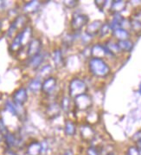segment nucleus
Masks as SVG:
<instances>
[{
    "mask_svg": "<svg viewBox=\"0 0 141 155\" xmlns=\"http://www.w3.org/2000/svg\"><path fill=\"white\" fill-rule=\"evenodd\" d=\"M88 69L92 75L97 78H105L110 74L111 68L104 59L91 57L88 61Z\"/></svg>",
    "mask_w": 141,
    "mask_h": 155,
    "instance_id": "f257e3e1",
    "label": "nucleus"
},
{
    "mask_svg": "<svg viewBox=\"0 0 141 155\" xmlns=\"http://www.w3.org/2000/svg\"><path fill=\"white\" fill-rule=\"evenodd\" d=\"M87 90H88V87H87V83L80 78L74 77L69 82L68 94H69V96L73 99L80 94H87Z\"/></svg>",
    "mask_w": 141,
    "mask_h": 155,
    "instance_id": "f03ea898",
    "label": "nucleus"
},
{
    "mask_svg": "<svg viewBox=\"0 0 141 155\" xmlns=\"http://www.w3.org/2000/svg\"><path fill=\"white\" fill-rule=\"evenodd\" d=\"M88 17L80 12H74L71 20V29L74 33H78L88 25Z\"/></svg>",
    "mask_w": 141,
    "mask_h": 155,
    "instance_id": "7ed1b4c3",
    "label": "nucleus"
},
{
    "mask_svg": "<svg viewBox=\"0 0 141 155\" xmlns=\"http://www.w3.org/2000/svg\"><path fill=\"white\" fill-rule=\"evenodd\" d=\"M74 107L79 111H87L91 108L93 105L92 97L88 94H83L74 99Z\"/></svg>",
    "mask_w": 141,
    "mask_h": 155,
    "instance_id": "20e7f679",
    "label": "nucleus"
},
{
    "mask_svg": "<svg viewBox=\"0 0 141 155\" xmlns=\"http://www.w3.org/2000/svg\"><path fill=\"white\" fill-rule=\"evenodd\" d=\"M80 134L84 140L91 141L95 137V131L89 124H83L80 127Z\"/></svg>",
    "mask_w": 141,
    "mask_h": 155,
    "instance_id": "39448f33",
    "label": "nucleus"
},
{
    "mask_svg": "<svg viewBox=\"0 0 141 155\" xmlns=\"http://www.w3.org/2000/svg\"><path fill=\"white\" fill-rule=\"evenodd\" d=\"M102 25H103V23L100 20H94L87 25L85 33L89 37H95V36L99 35V32H100V30Z\"/></svg>",
    "mask_w": 141,
    "mask_h": 155,
    "instance_id": "423d86ee",
    "label": "nucleus"
},
{
    "mask_svg": "<svg viewBox=\"0 0 141 155\" xmlns=\"http://www.w3.org/2000/svg\"><path fill=\"white\" fill-rule=\"evenodd\" d=\"M91 56L94 58L103 59V57L106 56H109V55L104 44L102 45V44H93L91 47Z\"/></svg>",
    "mask_w": 141,
    "mask_h": 155,
    "instance_id": "0eeeda50",
    "label": "nucleus"
},
{
    "mask_svg": "<svg viewBox=\"0 0 141 155\" xmlns=\"http://www.w3.org/2000/svg\"><path fill=\"white\" fill-rule=\"evenodd\" d=\"M112 34L113 37H115L118 41H124L128 40L130 37V32L127 30H125L123 28H118L112 31Z\"/></svg>",
    "mask_w": 141,
    "mask_h": 155,
    "instance_id": "6e6552de",
    "label": "nucleus"
},
{
    "mask_svg": "<svg viewBox=\"0 0 141 155\" xmlns=\"http://www.w3.org/2000/svg\"><path fill=\"white\" fill-rule=\"evenodd\" d=\"M126 7V3L122 0H117L112 2L110 7V11L113 14H120L123 11H125Z\"/></svg>",
    "mask_w": 141,
    "mask_h": 155,
    "instance_id": "1a4fd4ad",
    "label": "nucleus"
},
{
    "mask_svg": "<svg viewBox=\"0 0 141 155\" xmlns=\"http://www.w3.org/2000/svg\"><path fill=\"white\" fill-rule=\"evenodd\" d=\"M77 131V127L76 125L73 120H67L65 123V127H64V132L65 134L68 137H73L75 135Z\"/></svg>",
    "mask_w": 141,
    "mask_h": 155,
    "instance_id": "9d476101",
    "label": "nucleus"
},
{
    "mask_svg": "<svg viewBox=\"0 0 141 155\" xmlns=\"http://www.w3.org/2000/svg\"><path fill=\"white\" fill-rule=\"evenodd\" d=\"M117 44L121 52H131L133 48V43L130 39L124 41H118Z\"/></svg>",
    "mask_w": 141,
    "mask_h": 155,
    "instance_id": "9b49d317",
    "label": "nucleus"
},
{
    "mask_svg": "<svg viewBox=\"0 0 141 155\" xmlns=\"http://www.w3.org/2000/svg\"><path fill=\"white\" fill-rule=\"evenodd\" d=\"M42 153V145L38 142H33L28 147V153L30 155H39Z\"/></svg>",
    "mask_w": 141,
    "mask_h": 155,
    "instance_id": "f8f14e48",
    "label": "nucleus"
},
{
    "mask_svg": "<svg viewBox=\"0 0 141 155\" xmlns=\"http://www.w3.org/2000/svg\"><path fill=\"white\" fill-rule=\"evenodd\" d=\"M55 85H56V81H55V78L53 77H50L49 79H47L44 84H43V90L47 93H50L54 90V88L55 87Z\"/></svg>",
    "mask_w": 141,
    "mask_h": 155,
    "instance_id": "ddd939ff",
    "label": "nucleus"
},
{
    "mask_svg": "<svg viewBox=\"0 0 141 155\" xmlns=\"http://www.w3.org/2000/svg\"><path fill=\"white\" fill-rule=\"evenodd\" d=\"M27 98V94H26V91H25L24 88H21L19 89L18 91L16 93L15 96H14V99L15 101L18 103V104H22L24 103Z\"/></svg>",
    "mask_w": 141,
    "mask_h": 155,
    "instance_id": "4468645a",
    "label": "nucleus"
},
{
    "mask_svg": "<svg viewBox=\"0 0 141 155\" xmlns=\"http://www.w3.org/2000/svg\"><path fill=\"white\" fill-rule=\"evenodd\" d=\"M111 31H112V29H111L109 23H104L101 26L100 30L99 37H100V38H103V37H107Z\"/></svg>",
    "mask_w": 141,
    "mask_h": 155,
    "instance_id": "2eb2a0df",
    "label": "nucleus"
},
{
    "mask_svg": "<svg viewBox=\"0 0 141 155\" xmlns=\"http://www.w3.org/2000/svg\"><path fill=\"white\" fill-rule=\"evenodd\" d=\"M61 107L64 112H69L71 109V98L68 96H64L61 101Z\"/></svg>",
    "mask_w": 141,
    "mask_h": 155,
    "instance_id": "dca6fc26",
    "label": "nucleus"
},
{
    "mask_svg": "<svg viewBox=\"0 0 141 155\" xmlns=\"http://www.w3.org/2000/svg\"><path fill=\"white\" fill-rule=\"evenodd\" d=\"M131 22V30L134 32H139L141 31V23L140 22H138L136 20L133 19H131L130 20Z\"/></svg>",
    "mask_w": 141,
    "mask_h": 155,
    "instance_id": "f3484780",
    "label": "nucleus"
},
{
    "mask_svg": "<svg viewBox=\"0 0 141 155\" xmlns=\"http://www.w3.org/2000/svg\"><path fill=\"white\" fill-rule=\"evenodd\" d=\"M126 155H141V152L136 146H130L126 151Z\"/></svg>",
    "mask_w": 141,
    "mask_h": 155,
    "instance_id": "a211bd4d",
    "label": "nucleus"
},
{
    "mask_svg": "<svg viewBox=\"0 0 141 155\" xmlns=\"http://www.w3.org/2000/svg\"><path fill=\"white\" fill-rule=\"evenodd\" d=\"M97 120H98V115H97L96 113H94V112H90V113H88V114H87V122L88 124L90 125L92 122H93V121L96 122Z\"/></svg>",
    "mask_w": 141,
    "mask_h": 155,
    "instance_id": "6ab92c4d",
    "label": "nucleus"
},
{
    "mask_svg": "<svg viewBox=\"0 0 141 155\" xmlns=\"http://www.w3.org/2000/svg\"><path fill=\"white\" fill-rule=\"evenodd\" d=\"M40 48V44H39V41L38 40H34L32 43L31 44V47H30V53L31 54H35L37 53V50Z\"/></svg>",
    "mask_w": 141,
    "mask_h": 155,
    "instance_id": "aec40b11",
    "label": "nucleus"
},
{
    "mask_svg": "<svg viewBox=\"0 0 141 155\" xmlns=\"http://www.w3.org/2000/svg\"><path fill=\"white\" fill-rule=\"evenodd\" d=\"M54 61H55L56 65H60L62 62V55H61V50H56L55 52V57H54Z\"/></svg>",
    "mask_w": 141,
    "mask_h": 155,
    "instance_id": "412c9836",
    "label": "nucleus"
},
{
    "mask_svg": "<svg viewBox=\"0 0 141 155\" xmlns=\"http://www.w3.org/2000/svg\"><path fill=\"white\" fill-rule=\"evenodd\" d=\"M86 155H100L99 150L94 147H89L86 150Z\"/></svg>",
    "mask_w": 141,
    "mask_h": 155,
    "instance_id": "4be33fe9",
    "label": "nucleus"
},
{
    "mask_svg": "<svg viewBox=\"0 0 141 155\" xmlns=\"http://www.w3.org/2000/svg\"><path fill=\"white\" fill-rule=\"evenodd\" d=\"M5 140H6L7 145L9 147H12L15 145V138L12 134H7L5 135Z\"/></svg>",
    "mask_w": 141,
    "mask_h": 155,
    "instance_id": "5701e85b",
    "label": "nucleus"
},
{
    "mask_svg": "<svg viewBox=\"0 0 141 155\" xmlns=\"http://www.w3.org/2000/svg\"><path fill=\"white\" fill-rule=\"evenodd\" d=\"M64 3H65L66 6L68 7V8H72V9H74L78 5V1H73L72 0V1H65Z\"/></svg>",
    "mask_w": 141,
    "mask_h": 155,
    "instance_id": "b1692460",
    "label": "nucleus"
},
{
    "mask_svg": "<svg viewBox=\"0 0 141 155\" xmlns=\"http://www.w3.org/2000/svg\"><path fill=\"white\" fill-rule=\"evenodd\" d=\"M132 19L136 20V21H138V22H140L141 23V10L137 11V12L134 13V15L133 16V18Z\"/></svg>",
    "mask_w": 141,
    "mask_h": 155,
    "instance_id": "393cba45",
    "label": "nucleus"
},
{
    "mask_svg": "<svg viewBox=\"0 0 141 155\" xmlns=\"http://www.w3.org/2000/svg\"><path fill=\"white\" fill-rule=\"evenodd\" d=\"M141 139V130L138 131L137 133H135L134 135L133 136V138H132V140L134 141V142H137L139 140H140Z\"/></svg>",
    "mask_w": 141,
    "mask_h": 155,
    "instance_id": "a878e982",
    "label": "nucleus"
},
{
    "mask_svg": "<svg viewBox=\"0 0 141 155\" xmlns=\"http://www.w3.org/2000/svg\"><path fill=\"white\" fill-rule=\"evenodd\" d=\"M5 155H18L15 152H13L11 150H10V149H7L5 150Z\"/></svg>",
    "mask_w": 141,
    "mask_h": 155,
    "instance_id": "bb28decb",
    "label": "nucleus"
},
{
    "mask_svg": "<svg viewBox=\"0 0 141 155\" xmlns=\"http://www.w3.org/2000/svg\"><path fill=\"white\" fill-rule=\"evenodd\" d=\"M62 155H74V153L71 149H67V150H66V151L64 152V153Z\"/></svg>",
    "mask_w": 141,
    "mask_h": 155,
    "instance_id": "cd10ccee",
    "label": "nucleus"
},
{
    "mask_svg": "<svg viewBox=\"0 0 141 155\" xmlns=\"http://www.w3.org/2000/svg\"><path fill=\"white\" fill-rule=\"evenodd\" d=\"M135 144H136L135 146H136V147H138V149H139V150L141 152V139L140 140H139L137 142H135Z\"/></svg>",
    "mask_w": 141,
    "mask_h": 155,
    "instance_id": "c85d7f7f",
    "label": "nucleus"
},
{
    "mask_svg": "<svg viewBox=\"0 0 141 155\" xmlns=\"http://www.w3.org/2000/svg\"><path fill=\"white\" fill-rule=\"evenodd\" d=\"M139 93L141 94V82L140 84H139Z\"/></svg>",
    "mask_w": 141,
    "mask_h": 155,
    "instance_id": "c756f323",
    "label": "nucleus"
}]
</instances>
